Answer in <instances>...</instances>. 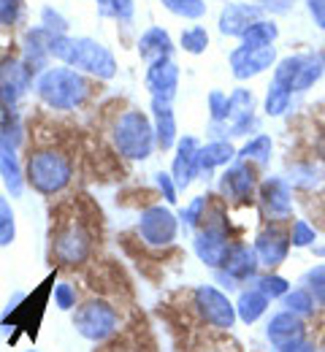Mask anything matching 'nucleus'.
I'll use <instances>...</instances> for the list:
<instances>
[{
  "label": "nucleus",
  "instance_id": "nucleus-47",
  "mask_svg": "<svg viewBox=\"0 0 325 352\" xmlns=\"http://www.w3.org/2000/svg\"><path fill=\"white\" fill-rule=\"evenodd\" d=\"M279 352H315L309 344H304V342H298V339H293V342H287V344H282Z\"/></svg>",
  "mask_w": 325,
  "mask_h": 352
},
{
  "label": "nucleus",
  "instance_id": "nucleus-34",
  "mask_svg": "<svg viewBox=\"0 0 325 352\" xmlns=\"http://www.w3.org/2000/svg\"><path fill=\"white\" fill-rule=\"evenodd\" d=\"M171 14L182 16V19H201L206 14V3L203 0H160Z\"/></svg>",
  "mask_w": 325,
  "mask_h": 352
},
{
  "label": "nucleus",
  "instance_id": "nucleus-15",
  "mask_svg": "<svg viewBox=\"0 0 325 352\" xmlns=\"http://www.w3.org/2000/svg\"><path fill=\"white\" fill-rule=\"evenodd\" d=\"M52 33H49L47 28H33V30H27L25 33V41H22V63H25V68L30 71V74H44L49 65V57H52V52H49V46H52Z\"/></svg>",
  "mask_w": 325,
  "mask_h": 352
},
{
  "label": "nucleus",
  "instance_id": "nucleus-27",
  "mask_svg": "<svg viewBox=\"0 0 325 352\" xmlns=\"http://www.w3.org/2000/svg\"><path fill=\"white\" fill-rule=\"evenodd\" d=\"M269 307V298L260 293V290H244L241 296H238V304H236V311H238V317L249 325V322H255L263 311Z\"/></svg>",
  "mask_w": 325,
  "mask_h": 352
},
{
  "label": "nucleus",
  "instance_id": "nucleus-23",
  "mask_svg": "<svg viewBox=\"0 0 325 352\" xmlns=\"http://www.w3.org/2000/svg\"><path fill=\"white\" fill-rule=\"evenodd\" d=\"M223 268H225V274H228L231 282L249 279V276L255 274V268H258V255H255V250H249L247 244H236V247H231V252H228Z\"/></svg>",
  "mask_w": 325,
  "mask_h": 352
},
{
  "label": "nucleus",
  "instance_id": "nucleus-8",
  "mask_svg": "<svg viewBox=\"0 0 325 352\" xmlns=\"http://www.w3.org/2000/svg\"><path fill=\"white\" fill-rule=\"evenodd\" d=\"M192 304H195L198 314L203 317L206 325L220 328V331L233 328V322H236V307L228 301V296L220 293L217 287H212V285H201V287H195V293H192Z\"/></svg>",
  "mask_w": 325,
  "mask_h": 352
},
{
  "label": "nucleus",
  "instance_id": "nucleus-40",
  "mask_svg": "<svg viewBox=\"0 0 325 352\" xmlns=\"http://www.w3.org/2000/svg\"><path fill=\"white\" fill-rule=\"evenodd\" d=\"M315 228L306 220H295L293 222V230H290V244L293 247H309L315 241Z\"/></svg>",
  "mask_w": 325,
  "mask_h": 352
},
{
  "label": "nucleus",
  "instance_id": "nucleus-14",
  "mask_svg": "<svg viewBox=\"0 0 325 352\" xmlns=\"http://www.w3.org/2000/svg\"><path fill=\"white\" fill-rule=\"evenodd\" d=\"M228 133L231 135H247L255 128V98L244 87L233 89L228 95Z\"/></svg>",
  "mask_w": 325,
  "mask_h": 352
},
{
  "label": "nucleus",
  "instance_id": "nucleus-20",
  "mask_svg": "<svg viewBox=\"0 0 325 352\" xmlns=\"http://www.w3.org/2000/svg\"><path fill=\"white\" fill-rule=\"evenodd\" d=\"M0 179L5 184V190L11 192V198H19L27 179H25V168L16 157V146L0 141Z\"/></svg>",
  "mask_w": 325,
  "mask_h": 352
},
{
  "label": "nucleus",
  "instance_id": "nucleus-11",
  "mask_svg": "<svg viewBox=\"0 0 325 352\" xmlns=\"http://www.w3.org/2000/svg\"><path fill=\"white\" fill-rule=\"evenodd\" d=\"M274 63H277V49L274 46H260V49L238 46V49L231 52V71L238 82L252 79V76H260Z\"/></svg>",
  "mask_w": 325,
  "mask_h": 352
},
{
  "label": "nucleus",
  "instance_id": "nucleus-32",
  "mask_svg": "<svg viewBox=\"0 0 325 352\" xmlns=\"http://www.w3.org/2000/svg\"><path fill=\"white\" fill-rule=\"evenodd\" d=\"M323 71H325L323 57H320V54H309V57H306V65H304V71H301V76H298V82H295V89L304 92V89H309L312 85H317L320 76H323Z\"/></svg>",
  "mask_w": 325,
  "mask_h": 352
},
{
  "label": "nucleus",
  "instance_id": "nucleus-24",
  "mask_svg": "<svg viewBox=\"0 0 325 352\" xmlns=\"http://www.w3.org/2000/svg\"><path fill=\"white\" fill-rule=\"evenodd\" d=\"M233 157H236V149L228 141H212L198 149V174H212L214 168L228 166Z\"/></svg>",
  "mask_w": 325,
  "mask_h": 352
},
{
  "label": "nucleus",
  "instance_id": "nucleus-25",
  "mask_svg": "<svg viewBox=\"0 0 325 352\" xmlns=\"http://www.w3.org/2000/svg\"><path fill=\"white\" fill-rule=\"evenodd\" d=\"M279 38V28L271 19H258L244 36H241V46L247 49H260V46H274Z\"/></svg>",
  "mask_w": 325,
  "mask_h": 352
},
{
  "label": "nucleus",
  "instance_id": "nucleus-4",
  "mask_svg": "<svg viewBox=\"0 0 325 352\" xmlns=\"http://www.w3.org/2000/svg\"><path fill=\"white\" fill-rule=\"evenodd\" d=\"M111 141H114V149L128 160H146L157 146L155 125L139 109H128L114 120Z\"/></svg>",
  "mask_w": 325,
  "mask_h": 352
},
{
  "label": "nucleus",
  "instance_id": "nucleus-46",
  "mask_svg": "<svg viewBox=\"0 0 325 352\" xmlns=\"http://www.w3.org/2000/svg\"><path fill=\"white\" fill-rule=\"evenodd\" d=\"M263 11H271V14H287L293 8V0H258Z\"/></svg>",
  "mask_w": 325,
  "mask_h": 352
},
{
  "label": "nucleus",
  "instance_id": "nucleus-31",
  "mask_svg": "<svg viewBox=\"0 0 325 352\" xmlns=\"http://www.w3.org/2000/svg\"><path fill=\"white\" fill-rule=\"evenodd\" d=\"M16 239V214L5 195H0V247L14 244Z\"/></svg>",
  "mask_w": 325,
  "mask_h": 352
},
{
  "label": "nucleus",
  "instance_id": "nucleus-9",
  "mask_svg": "<svg viewBox=\"0 0 325 352\" xmlns=\"http://www.w3.org/2000/svg\"><path fill=\"white\" fill-rule=\"evenodd\" d=\"M90 250H93V239L90 233L74 222V225H65L54 233V241H52V255L57 258V263L63 265H82L90 258Z\"/></svg>",
  "mask_w": 325,
  "mask_h": 352
},
{
  "label": "nucleus",
  "instance_id": "nucleus-35",
  "mask_svg": "<svg viewBox=\"0 0 325 352\" xmlns=\"http://www.w3.org/2000/svg\"><path fill=\"white\" fill-rule=\"evenodd\" d=\"M206 46H209V33L203 25H192V28L182 30V49L187 54H203Z\"/></svg>",
  "mask_w": 325,
  "mask_h": 352
},
{
  "label": "nucleus",
  "instance_id": "nucleus-1",
  "mask_svg": "<svg viewBox=\"0 0 325 352\" xmlns=\"http://www.w3.org/2000/svg\"><path fill=\"white\" fill-rule=\"evenodd\" d=\"M52 57H57L63 65H71L82 74H90L95 79H114L117 76V60L114 54L95 38H74V36H54L49 46Z\"/></svg>",
  "mask_w": 325,
  "mask_h": 352
},
{
  "label": "nucleus",
  "instance_id": "nucleus-12",
  "mask_svg": "<svg viewBox=\"0 0 325 352\" xmlns=\"http://www.w3.org/2000/svg\"><path fill=\"white\" fill-rule=\"evenodd\" d=\"M146 89H149L152 100L171 103L177 98V89H179V65L174 63V57H163L157 63H149V68H146Z\"/></svg>",
  "mask_w": 325,
  "mask_h": 352
},
{
  "label": "nucleus",
  "instance_id": "nucleus-21",
  "mask_svg": "<svg viewBox=\"0 0 325 352\" xmlns=\"http://www.w3.org/2000/svg\"><path fill=\"white\" fill-rule=\"evenodd\" d=\"M152 125H155V141L160 149H174L177 146V117L171 103L152 100Z\"/></svg>",
  "mask_w": 325,
  "mask_h": 352
},
{
  "label": "nucleus",
  "instance_id": "nucleus-39",
  "mask_svg": "<svg viewBox=\"0 0 325 352\" xmlns=\"http://www.w3.org/2000/svg\"><path fill=\"white\" fill-rule=\"evenodd\" d=\"M206 103H209V114H212L214 122H225V120H228V95H225V92L212 89Z\"/></svg>",
  "mask_w": 325,
  "mask_h": 352
},
{
  "label": "nucleus",
  "instance_id": "nucleus-42",
  "mask_svg": "<svg viewBox=\"0 0 325 352\" xmlns=\"http://www.w3.org/2000/svg\"><path fill=\"white\" fill-rule=\"evenodd\" d=\"M155 182H157V190L163 192V198H166L168 204H177V192H179V187H177L174 176L166 174V171H160V174H155Z\"/></svg>",
  "mask_w": 325,
  "mask_h": 352
},
{
  "label": "nucleus",
  "instance_id": "nucleus-3",
  "mask_svg": "<svg viewBox=\"0 0 325 352\" xmlns=\"http://www.w3.org/2000/svg\"><path fill=\"white\" fill-rule=\"evenodd\" d=\"M25 179L36 192L52 198V195H60L71 184L74 163L63 149L44 146V149H36L30 155V160L25 166Z\"/></svg>",
  "mask_w": 325,
  "mask_h": 352
},
{
  "label": "nucleus",
  "instance_id": "nucleus-37",
  "mask_svg": "<svg viewBox=\"0 0 325 352\" xmlns=\"http://www.w3.org/2000/svg\"><path fill=\"white\" fill-rule=\"evenodd\" d=\"M41 28H47L52 36H68L65 30H68V19L60 14V11H54L52 6H47L44 11H41Z\"/></svg>",
  "mask_w": 325,
  "mask_h": 352
},
{
  "label": "nucleus",
  "instance_id": "nucleus-30",
  "mask_svg": "<svg viewBox=\"0 0 325 352\" xmlns=\"http://www.w3.org/2000/svg\"><path fill=\"white\" fill-rule=\"evenodd\" d=\"M290 100H293V87L271 82V87L266 92V114L269 117H282L290 109Z\"/></svg>",
  "mask_w": 325,
  "mask_h": 352
},
{
  "label": "nucleus",
  "instance_id": "nucleus-10",
  "mask_svg": "<svg viewBox=\"0 0 325 352\" xmlns=\"http://www.w3.org/2000/svg\"><path fill=\"white\" fill-rule=\"evenodd\" d=\"M30 71L22 60H3L0 63V111H16V103L25 98L30 87Z\"/></svg>",
  "mask_w": 325,
  "mask_h": 352
},
{
  "label": "nucleus",
  "instance_id": "nucleus-17",
  "mask_svg": "<svg viewBox=\"0 0 325 352\" xmlns=\"http://www.w3.org/2000/svg\"><path fill=\"white\" fill-rule=\"evenodd\" d=\"M260 206L271 220H287L293 212V198H290V187L284 179H266L260 184Z\"/></svg>",
  "mask_w": 325,
  "mask_h": 352
},
{
  "label": "nucleus",
  "instance_id": "nucleus-13",
  "mask_svg": "<svg viewBox=\"0 0 325 352\" xmlns=\"http://www.w3.org/2000/svg\"><path fill=\"white\" fill-rule=\"evenodd\" d=\"M258 19H263V8L255 6V3H228L223 11H220V33L223 36H233V38H241Z\"/></svg>",
  "mask_w": 325,
  "mask_h": 352
},
{
  "label": "nucleus",
  "instance_id": "nucleus-16",
  "mask_svg": "<svg viewBox=\"0 0 325 352\" xmlns=\"http://www.w3.org/2000/svg\"><path fill=\"white\" fill-rule=\"evenodd\" d=\"M287 250H290V236L279 228V225H269L258 233L255 239V255L258 261L269 268L279 265L284 258H287Z\"/></svg>",
  "mask_w": 325,
  "mask_h": 352
},
{
  "label": "nucleus",
  "instance_id": "nucleus-19",
  "mask_svg": "<svg viewBox=\"0 0 325 352\" xmlns=\"http://www.w3.org/2000/svg\"><path fill=\"white\" fill-rule=\"evenodd\" d=\"M255 184H258L255 171H252L247 163H238V166H233V168H228V171L223 174L220 190H223V195L231 198V201H252Z\"/></svg>",
  "mask_w": 325,
  "mask_h": 352
},
{
  "label": "nucleus",
  "instance_id": "nucleus-36",
  "mask_svg": "<svg viewBox=\"0 0 325 352\" xmlns=\"http://www.w3.org/2000/svg\"><path fill=\"white\" fill-rule=\"evenodd\" d=\"M52 296H54V307L60 309V311H71V309H76V287L71 285V282H57L54 285V290H52Z\"/></svg>",
  "mask_w": 325,
  "mask_h": 352
},
{
  "label": "nucleus",
  "instance_id": "nucleus-44",
  "mask_svg": "<svg viewBox=\"0 0 325 352\" xmlns=\"http://www.w3.org/2000/svg\"><path fill=\"white\" fill-rule=\"evenodd\" d=\"M22 0H0V25H14L19 19Z\"/></svg>",
  "mask_w": 325,
  "mask_h": 352
},
{
  "label": "nucleus",
  "instance_id": "nucleus-29",
  "mask_svg": "<svg viewBox=\"0 0 325 352\" xmlns=\"http://www.w3.org/2000/svg\"><path fill=\"white\" fill-rule=\"evenodd\" d=\"M271 149H274V144H271L269 135H255V138H249V141L241 146L238 157H241L244 163H247V160H255L258 166H266V163L271 160Z\"/></svg>",
  "mask_w": 325,
  "mask_h": 352
},
{
  "label": "nucleus",
  "instance_id": "nucleus-33",
  "mask_svg": "<svg viewBox=\"0 0 325 352\" xmlns=\"http://www.w3.org/2000/svg\"><path fill=\"white\" fill-rule=\"evenodd\" d=\"M98 11L103 16H114L120 22H131L136 14V3L133 0H98Z\"/></svg>",
  "mask_w": 325,
  "mask_h": 352
},
{
  "label": "nucleus",
  "instance_id": "nucleus-45",
  "mask_svg": "<svg viewBox=\"0 0 325 352\" xmlns=\"http://www.w3.org/2000/svg\"><path fill=\"white\" fill-rule=\"evenodd\" d=\"M306 3V11H309V16H312V22L325 30V0H304Z\"/></svg>",
  "mask_w": 325,
  "mask_h": 352
},
{
  "label": "nucleus",
  "instance_id": "nucleus-6",
  "mask_svg": "<svg viewBox=\"0 0 325 352\" xmlns=\"http://www.w3.org/2000/svg\"><path fill=\"white\" fill-rule=\"evenodd\" d=\"M195 255L201 258V263L209 268H220L225 263L228 252H231V241H228V230L225 222H220V214L206 209L203 214V228L195 233Z\"/></svg>",
  "mask_w": 325,
  "mask_h": 352
},
{
  "label": "nucleus",
  "instance_id": "nucleus-22",
  "mask_svg": "<svg viewBox=\"0 0 325 352\" xmlns=\"http://www.w3.org/2000/svg\"><path fill=\"white\" fill-rule=\"evenodd\" d=\"M174 52V41L168 36V30L163 28H149L144 30L139 38V54L146 60V63H157L163 57H171Z\"/></svg>",
  "mask_w": 325,
  "mask_h": 352
},
{
  "label": "nucleus",
  "instance_id": "nucleus-18",
  "mask_svg": "<svg viewBox=\"0 0 325 352\" xmlns=\"http://www.w3.org/2000/svg\"><path fill=\"white\" fill-rule=\"evenodd\" d=\"M198 149H201V144L192 135H185V138L177 141V155H174V163H171V176H174L179 190H187L190 182L198 176Z\"/></svg>",
  "mask_w": 325,
  "mask_h": 352
},
{
  "label": "nucleus",
  "instance_id": "nucleus-41",
  "mask_svg": "<svg viewBox=\"0 0 325 352\" xmlns=\"http://www.w3.org/2000/svg\"><path fill=\"white\" fill-rule=\"evenodd\" d=\"M258 290L266 296V298H279V296H287V282L282 279V276H263L260 279V285H258Z\"/></svg>",
  "mask_w": 325,
  "mask_h": 352
},
{
  "label": "nucleus",
  "instance_id": "nucleus-43",
  "mask_svg": "<svg viewBox=\"0 0 325 352\" xmlns=\"http://www.w3.org/2000/svg\"><path fill=\"white\" fill-rule=\"evenodd\" d=\"M287 309L290 311H295V314H306L309 307H312V298H309V293H304V290H295V293H287Z\"/></svg>",
  "mask_w": 325,
  "mask_h": 352
},
{
  "label": "nucleus",
  "instance_id": "nucleus-7",
  "mask_svg": "<svg viewBox=\"0 0 325 352\" xmlns=\"http://www.w3.org/2000/svg\"><path fill=\"white\" fill-rule=\"evenodd\" d=\"M179 233V222L174 217L171 209H166L163 204H152L141 212L139 217V236L144 244L149 247H171L177 241Z\"/></svg>",
  "mask_w": 325,
  "mask_h": 352
},
{
  "label": "nucleus",
  "instance_id": "nucleus-26",
  "mask_svg": "<svg viewBox=\"0 0 325 352\" xmlns=\"http://www.w3.org/2000/svg\"><path fill=\"white\" fill-rule=\"evenodd\" d=\"M298 336H301V322H298L290 311L277 314V317L269 322V339L277 342L279 347L287 344V342H293V339H298Z\"/></svg>",
  "mask_w": 325,
  "mask_h": 352
},
{
  "label": "nucleus",
  "instance_id": "nucleus-2",
  "mask_svg": "<svg viewBox=\"0 0 325 352\" xmlns=\"http://www.w3.org/2000/svg\"><path fill=\"white\" fill-rule=\"evenodd\" d=\"M36 92L49 109L74 111V109L85 106V100L93 95V85L82 71H76L71 65H57V68H47L44 74H38Z\"/></svg>",
  "mask_w": 325,
  "mask_h": 352
},
{
  "label": "nucleus",
  "instance_id": "nucleus-48",
  "mask_svg": "<svg viewBox=\"0 0 325 352\" xmlns=\"http://www.w3.org/2000/svg\"><path fill=\"white\" fill-rule=\"evenodd\" d=\"M317 155H320V157L325 160V133L320 135V138H317Z\"/></svg>",
  "mask_w": 325,
  "mask_h": 352
},
{
  "label": "nucleus",
  "instance_id": "nucleus-38",
  "mask_svg": "<svg viewBox=\"0 0 325 352\" xmlns=\"http://www.w3.org/2000/svg\"><path fill=\"white\" fill-rule=\"evenodd\" d=\"M206 209H209V201H206V195H198V198H192V204H190L187 209H182V222H185V228H195L198 222L203 220Z\"/></svg>",
  "mask_w": 325,
  "mask_h": 352
},
{
  "label": "nucleus",
  "instance_id": "nucleus-5",
  "mask_svg": "<svg viewBox=\"0 0 325 352\" xmlns=\"http://www.w3.org/2000/svg\"><path fill=\"white\" fill-rule=\"evenodd\" d=\"M74 328L87 342H106L120 331V311L106 298H90L74 311Z\"/></svg>",
  "mask_w": 325,
  "mask_h": 352
},
{
  "label": "nucleus",
  "instance_id": "nucleus-49",
  "mask_svg": "<svg viewBox=\"0 0 325 352\" xmlns=\"http://www.w3.org/2000/svg\"><path fill=\"white\" fill-rule=\"evenodd\" d=\"M25 352H41V350H25Z\"/></svg>",
  "mask_w": 325,
  "mask_h": 352
},
{
  "label": "nucleus",
  "instance_id": "nucleus-28",
  "mask_svg": "<svg viewBox=\"0 0 325 352\" xmlns=\"http://www.w3.org/2000/svg\"><path fill=\"white\" fill-rule=\"evenodd\" d=\"M306 57L309 54H290V57L279 60L277 68H274V82L295 89V82H298V76H301V71L306 65Z\"/></svg>",
  "mask_w": 325,
  "mask_h": 352
}]
</instances>
